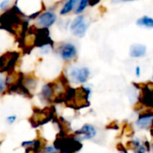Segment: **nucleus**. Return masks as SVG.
<instances>
[{
  "label": "nucleus",
  "mask_w": 153,
  "mask_h": 153,
  "mask_svg": "<svg viewBox=\"0 0 153 153\" xmlns=\"http://www.w3.org/2000/svg\"><path fill=\"white\" fill-rule=\"evenodd\" d=\"M55 118V108L53 107L46 108L44 109H34L33 116L30 119V122L33 127H38L48 123Z\"/></svg>",
  "instance_id": "3"
},
{
  "label": "nucleus",
  "mask_w": 153,
  "mask_h": 153,
  "mask_svg": "<svg viewBox=\"0 0 153 153\" xmlns=\"http://www.w3.org/2000/svg\"><path fill=\"white\" fill-rule=\"evenodd\" d=\"M117 150H118L119 152H127V150H126V149H125V148H124V145H123V144H121V143H118V144H117Z\"/></svg>",
  "instance_id": "27"
},
{
  "label": "nucleus",
  "mask_w": 153,
  "mask_h": 153,
  "mask_svg": "<svg viewBox=\"0 0 153 153\" xmlns=\"http://www.w3.org/2000/svg\"><path fill=\"white\" fill-rule=\"evenodd\" d=\"M100 1V0H89V4H90L91 6H93V5L97 4Z\"/></svg>",
  "instance_id": "29"
},
{
  "label": "nucleus",
  "mask_w": 153,
  "mask_h": 153,
  "mask_svg": "<svg viewBox=\"0 0 153 153\" xmlns=\"http://www.w3.org/2000/svg\"><path fill=\"white\" fill-rule=\"evenodd\" d=\"M152 151L153 152V143H152Z\"/></svg>",
  "instance_id": "30"
},
{
  "label": "nucleus",
  "mask_w": 153,
  "mask_h": 153,
  "mask_svg": "<svg viewBox=\"0 0 153 153\" xmlns=\"http://www.w3.org/2000/svg\"><path fill=\"white\" fill-rule=\"evenodd\" d=\"M136 24L140 27H146V28H153V18L149 16H143L137 20Z\"/></svg>",
  "instance_id": "15"
},
{
  "label": "nucleus",
  "mask_w": 153,
  "mask_h": 153,
  "mask_svg": "<svg viewBox=\"0 0 153 153\" xmlns=\"http://www.w3.org/2000/svg\"><path fill=\"white\" fill-rule=\"evenodd\" d=\"M152 79H153V75H152Z\"/></svg>",
  "instance_id": "31"
},
{
  "label": "nucleus",
  "mask_w": 153,
  "mask_h": 153,
  "mask_svg": "<svg viewBox=\"0 0 153 153\" xmlns=\"http://www.w3.org/2000/svg\"><path fill=\"white\" fill-rule=\"evenodd\" d=\"M88 4H89V0H79L78 6L75 10V13L76 14L82 13L84 11V9L88 6Z\"/></svg>",
  "instance_id": "18"
},
{
  "label": "nucleus",
  "mask_w": 153,
  "mask_h": 153,
  "mask_svg": "<svg viewBox=\"0 0 153 153\" xmlns=\"http://www.w3.org/2000/svg\"><path fill=\"white\" fill-rule=\"evenodd\" d=\"M16 118H17L16 116H9V117H7L6 120H7V122H8L9 124H13V123L15 122Z\"/></svg>",
  "instance_id": "25"
},
{
  "label": "nucleus",
  "mask_w": 153,
  "mask_h": 153,
  "mask_svg": "<svg viewBox=\"0 0 153 153\" xmlns=\"http://www.w3.org/2000/svg\"><path fill=\"white\" fill-rule=\"evenodd\" d=\"M153 121V110H146L139 115L136 121V126L142 130L150 129Z\"/></svg>",
  "instance_id": "10"
},
{
  "label": "nucleus",
  "mask_w": 153,
  "mask_h": 153,
  "mask_svg": "<svg viewBox=\"0 0 153 153\" xmlns=\"http://www.w3.org/2000/svg\"><path fill=\"white\" fill-rule=\"evenodd\" d=\"M91 92V91L88 87L82 86L80 88H77L75 90V93H74L73 99L65 104L67 105V107L73 108L75 109L87 108L90 106L89 98H90Z\"/></svg>",
  "instance_id": "2"
},
{
  "label": "nucleus",
  "mask_w": 153,
  "mask_h": 153,
  "mask_svg": "<svg viewBox=\"0 0 153 153\" xmlns=\"http://www.w3.org/2000/svg\"><path fill=\"white\" fill-rule=\"evenodd\" d=\"M89 27V24L86 22H83L82 23H81L78 27H76L73 31V34L78 38H82L84 37L86 31H87V29Z\"/></svg>",
  "instance_id": "14"
},
{
  "label": "nucleus",
  "mask_w": 153,
  "mask_h": 153,
  "mask_svg": "<svg viewBox=\"0 0 153 153\" xmlns=\"http://www.w3.org/2000/svg\"><path fill=\"white\" fill-rule=\"evenodd\" d=\"M146 152H148V149L146 148V146L144 145V143H143V145L142 144L136 151H135V152H138V153H144Z\"/></svg>",
  "instance_id": "23"
},
{
  "label": "nucleus",
  "mask_w": 153,
  "mask_h": 153,
  "mask_svg": "<svg viewBox=\"0 0 153 153\" xmlns=\"http://www.w3.org/2000/svg\"><path fill=\"white\" fill-rule=\"evenodd\" d=\"M54 146L59 152H77L82 150V142L77 137H68L67 135L58 136L54 142Z\"/></svg>",
  "instance_id": "1"
},
{
  "label": "nucleus",
  "mask_w": 153,
  "mask_h": 153,
  "mask_svg": "<svg viewBox=\"0 0 153 153\" xmlns=\"http://www.w3.org/2000/svg\"><path fill=\"white\" fill-rule=\"evenodd\" d=\"M136 0H112V3L118 4V3H128V2H134Z\"/></svg>",
  "instance_id": "26"
},
{
  "label": "nucleus",
  "mask_w": 153,
  "mask_h": 153,
  "mask_svg": "<svg viewBox=\"0 0 153 153\" xmlns=\"http://www.w3.org/2000/svg\"><path fill=\"white\" fill-rule=\"evenodd\" d=\"M141 95L139 97V101L143 106L153 108V82L142 84Z\"/></svg>",
  "instance_id": "7"
},
{
  "label": "nucleus",
  "mask_w": 153,
  "mask_h": 153,
  "mask_svg": "<svg viewBox=\"0 0 153 153\" xmlns=\"http://www.w3.org/2000/svg\"><path fill=\"white\" fill-rule=\"evenodd\" d=\"M77 3H78V0H66L63 5V7L61 8L59 13L61 15H65V14L69 13L75 8Z\"/></svg>",
  "instance_id": "13"
},
{
  "label": "nucleus",
  "mask_w": 153,
  "mask_h": 153,
  "mask_svg": "<svg viewBox=\"0 0 153 153\" xmlns=\"http://www.w3.org/2000/svg\"><path fill=\"white\" fill-rule=\"evenodd\" d=\"M34 141H35V140H33V141H26V142H23V143H22V147H25V148L30 147V146L33 145Z\"/></svg>",
  "instance_id": "24"
},
{
  "label": "nucleus",
  "mask_w": 153,
  "mask_h": 153,
  "mask_svg": "<svg viewBox=\"0 0 153 153\" xmlns=\"http://www.w3.org/2000/svg\"><path fill=\"white\" fill-rule=\"evenodd\" d=\"M55 95H56V84L55 82H48L42 87L39 98L42 102L51 103L54 101V99L56 97Z\"/></svg>",
  "instance_id": "8"
},
{
  "label": "nucleus",
  "mask_w": 153,
  "mask_h": 153,
  "mask_svg": "<svg viewBox=\"0 0 153 153\" xmlns=\"http://www.w3.org/2000/svg\"><path fill=\"white\" fill-rule=\"evenodd\" d=\"M147 52V48L145 45L143 44H134L132 45L130 48V56L134 58H139V57H143L146 55Z\"/></svg>",
  "instance_id": "12"
},
{
  "label": "nucleus",
  "mask_w": 153,
  "mask_h": 153,
  "mask_svg": "<svg viewBox=\"0 0 153 153\" xmlns=\"http://www.w3.org/2000/svg\"><path fill=\"white\" fill-rule=\"evenodd\" d=\"M37 84H38V82L34 77H29L27 79H24V85L30 91L35 90V88L37 87Z\"/></svg>",
  "instance_id": "17"
},
{
  "label": "nucleus",
  "mask_w": 153,
  "mask_h": 153,
  "mask_svg": "<svg viewBox=\"0 0 153 153\" xmlns=\"http://www.w3.org/2000/svg\"><path fill=\"white\" fill-rule=\"evenodd\" d=\"M7 89V85H6V82H5V78L2 75L0 78V91L3 94L4 90Z\"/></svg>",
  "instance_id": "20"
},
{
  "label": "nucleus",
  "mask_w": 153,
  "mask_h": 153,
  "mask_svg": "<svg viewBox=\"0 0 153 153\" xmlns=\"http://www.w3.org/2000/svg\"><path fill=\"white\" fill-rule=\"evenodd\" d=\"M135 74L137 77H140V75H141V67L140 66L135 67Z\"/></svg>",
  "instance_id": "28"
},
{
  "label": "nucleus",
  "mask_w": 153,
  "mask_h": 153,
  "mask_svg": "<svg viewBox=\"0 0 153 153\" xmlns=\"http://www.w3.org/2000/svg\"><path fill=\"white\" fill-rule=\"evenodd\" d=\"M56 21V15L52 11H47L40 13L37 17V25L39 27L48 28L52 26Z\"/></svg>",
  "instance_id": "11"
},
{
  "label": "nucleus",
  "mask_w": 153,
  "mask_h": 153,
  "mask_svg": "<svg viewBox=\"0 0 153 153\" xmlns=\"http://www.w3.org/2000/svg\"><path fill=\"white\" fill-rule=\"evenodd\" d=\"M90 74H91V71L86 66H82L80 68L76 66H73L69 72V75L73 82L84 83L88 81Z\"/></svg>",
  "instance_id": "5"
},
{
  "label": "nucleus",
  "mask_w": 153,
  "mask_h": 153,
  "mask_svg": "<svg viewBox=\"0 0 153 153\" xmlns=\"http://www.w3.org/2000/svg\"><path fill=\"white\" fill-rule=\"evenodd\" d=\"M9 3H10V0H3V1L1 2V4H0V8H1L3 11H4V10L7 8Z\"/></svg>",
  "instance_id": "22"
},
{
  "label": "nucleus",
  "mask_w": 153,
  "mask_h": 153,
  "mask_svg": "<svg viewBox=\"0 0 153 153\" xmlns=\"http://www.w3.org/2000/svg\"><path fill=\"white\" fill-rule=\"evenodd\" d=\"M142 145V142L139 139H134V140H131L130 142L127 143V147L131 150H133L134 152H135L140 146Z\"/></svg>",
  "instance_id": "19"
},
{
  "label": "nucleus",
  "mask_w": 153,
  "mask_h": 153,
  "mask_svg": "<svg viewBox=\"0 0 153 153\" xmlns=\"http://www.w3.org/2000/svg\"><path fill=\"white\" fill-rule=\"evenodd\" d=\"M19 54L17 52H6L1 56L0 58V67L1 73L10 74L13 71L16 62L18 61Z\"/></svg>",
  "instance_id": "4"
},
{
  "label": "nucleus",
  "mask_w": 153,
  "mask_h": 153,
  "mask_svg": "<svg viewBox=\"0 0 153 153\" xmlns=\"http://www.w3.org/2000/svg\"><path fill=\"white\" fill-rule=\"evenodd\" d=\"M43 152H56V149L55 146H45L43 149Z\"/></svg>",
  "instance_id": "21"
},
{
  "label": "nucleus",
  "mask_w": 153,
  "mask_h": 153,
  "mask_svg": "<svg viewBox=\"0 0 153 153\" xmlns=\"http://www.w3.org/2000/svg\"><path fill=\"white\" fill-rule=\"evenodd\" d=\"M83 22H85V17L82 14H79L77 17H75L73 22L70 23V30H74L76 27H78L81 23H82Z\"/></svg>",
  "instance_id": "16"
},
{
  "label": "nucleus",
  "mask_w": 153,
  "mask_h": 153,
  "mask_svg": "<svg viewBox=\"0 0 153 153\" xmlns=\"http://www.w3.org/2000/svg\"><path fill=\"white\" fill-rule=\"evenodd\" d=\"M97 134V129L94 126L86 124L81 129L74 132V135L82 142L84 140H91Z\"/></svg>",
  "instance_id": "9"
},
{
  "label": "nucleus",
  "mask_w": 153,
  "mask_h": 153,
  "mask_svg": "<svg viewBox=\"0 0 153 153\" xmlns=\"http://www.w3.org/2000/svg\"><path fill=\"white\" fill-rule=\"evenodd\" d=\"M57 52L63 60L69 62L77 57V48L73 43H64L58 47Z\"/></svg>",
  "instance_id": "6"
}]
</instances>
